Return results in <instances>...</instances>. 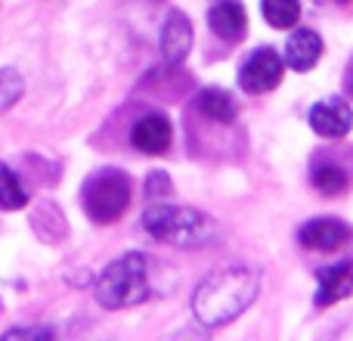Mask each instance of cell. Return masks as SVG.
Returning a JSON list of instances; mask_svg holds the SVG:
<instances>
[{
	"label": "cell",
	"instance_id": "cell-1",
	"mask_svg": "<svg viewBox=\"0 0 353 341\" xmlns=\"http://www.w3.org/2000/svg\"><path fill=\"white\" fill-rule=\"evenodd\" d=\"M261 292V276L248 264H226L208 273L192 292V313L201 326L217 329L232 323L254 304Z\"/></svg>",
	"mask_w": 353,
	"mask_h": 341
},
{
	"label": "cell",
	"instance_id": "cell-2",
	"mask_svg": "<svg viewBox=\"0 0 353 341\" xmlns=\"http://www.w3.org/2000/svg\"><path fill=\"white\" fill-rule=\"evenodd\" d=\"M143 230L152 239L176 249H205L217 239V224L199 208L171 205V202H159L143 211Z\"/></svg>",
	"mask_w": 353,
	"mask_h": 341
},
{
	"label": "cell",
	"instance_id": "cell-3",
	"mask_svg": "<svg viewBox=\"0 0 353 341\" xmlns=\"http://www.w3.org/2000/svg\"><path fill=\"white\" fill-rule=\"evenodd\" d=\"M99 307L105 311H121V307H137L152 298V280H149V257L143 251H128L118 261L99 273L93 286Z\"/></svg>",
	"mask_w": 353,
	"mask_h": 341
},
{
	"label": "cell",
	"instance_id": "cell-4",
	"mask_svg": "<svg viewBox=\"0 0 353 341\" xmlns=\"http://www.w3.org/2000/svg\"><path fill=\"white\" fill-rule=\"evenodd\" d=\"M130 195H134L130 177L118 168H103L87 177V183L81 186V205L93 224H115L128 211Z\"/></svg>",
	"mask_w": 353,
	"mask_h": 341
},
{
	"label": "cell",
	"instance_id": "cell-5",
	"mask_svg": "<svg viewBox=\"0 0 353 341\" xmlns=\"http://www.w3.org/2000/svg\"><path fill=\"white\" fill-rule=\"evenodd\" d=\"M282 75H285L282 56L273 47H261L239 68V87L245 93H251V97H261V93H270L282 84Z\"/></svg>",
	"mask_w": 353,
	"mask_h": 341
},
{
	"label": "cell",
	"instance_id": "cell-6",
	"mask_svg": "<svg viewBox=\"0 0 353 341\" xmlns=\"http://www.w3.org/2000/svg\"><path fill=\"white\" fill-rule=\"evenodd\" d=\"M307 121H310V128L316 130L319 137L341 140V137H347L350 128H353V109L347 106V99L329 97V99H319V103L310 106Z\"/></svg>",
	"mask_w": 353,
	"mask_h": 341
},
{
	"label": "cell",
	"instance_id": "cell-7",
	"mask_svg": "<svg viewBox=\"0 0 353 341\" xmlns=\"http://www.w3.org/2000/svg\"><path fill=\"white\" fill-rule=\"evenodd\" d=\"M298 242L310 251H338L353 242V226L338 217H316L307 220L298 230Z\"/></svg>",
	"mask_w": 353,
	"mask_h": 341
},
{
	"label": "cell",
	"instance_id": "cell-8",
	"mask_svg": "<svg viewBox=\"0 0 353 341\" xmlns=\"http://www.w3.org/2000/svg\"><path fill=\"white\" fill-rule=\"evenodd\" d=\"M353 292V261H338L329 264V267L316 270V307H332L338 301L350 298Z\"/></svg>",
	"mask_w": 353,
	"mask_h": 341
},
{
	"label": "cell",
	"instance_id": "cell-9",
	"mask_svg": "<svg viewBox=\"0 0 353 341\" xmlns=\"http://www.w3.org/2000/svg\"><path fill=\"white\" fill-rule=\"evenodd\" d=\"M171 140H174V128H171V121H168V115H161V112L143 115L140 121L134 124V130H130V143H134V149H140L143 155L168 153Z\"/></svg>",
	"mask_w": 353,
	"mask_h": 341
},
{
	"label": "cell",
	"instance_id": "cell-10",
	"mask_svg": "<svg viewBox=\"0 0 353 341\" xmlns=\"http://www.w3.org/2000/svg\"><path fill=\"white\" fill-rule=\"evenodd\" d=\"M189 47H192V25H189V19L183 16L180 10H171L165 16V22H161V31H159V50L161 56H165L171 66L186 59Z\"/></svg>",
	"mask_w": 353,
	"mask_h": 341
},
{
	"label": "cell",
	"instance_id": "cell-11",
	"mask_svg": "<svg viewBox=\"0 0 353 341\" xmlns=\"http://www.w3.org/2000/svg\"><path fill=\"white\" fill-rule=\"evenodd\" d=\"M319 56H323V37L313 28H298V31H292V37L285 41V56H282V62H285L292 72H310L319 62Z\"/></svg>",
	"mask_w": 353,
	"mask_h": 341
},
{
	"label": "cell",
	"instance_id": "cell-12",
	"mask_svg": "<svg viewBox=\"0 0 353 341\" xmlns=\"http://www.w3.org/2000/svg\"><path fill=\"white\" fill-rule=\"evenodd\" d=\"M208 25L220 41H239L248 31V12L239 0H220L208 12Z\"/></svg>",
	"mask_w": 353,
	"mask_h": 341
},
{
	"label": "cell",
	"instance_id": "cell-13",
	"mask_svg": "<svg viewBox=\"0 0 353 341\" xmlns=\"http://www.w3.org/2000/svg\"><path fill=\"white\" fill-rule=\"evenodd\" d=\"M195 106H199V112L205 118L220 121V124H232L236 115H239L236 99H232L226 90H220V87H208V90H201L199 99H195Z\"/></svg>",
	"mask_w": 353,
	"mask_h": 341
},
{
	"label": "cell",
	"instance_id": "cell-14",
	"mask_svg": "<svg viewBox=\"0 0 353 341\" xmlns=\"http://www.w3.org/2000/svg\"><path fill=\"white\" fill-rule=\"evenodd\" d=\"M310 183L319 193L338 195L350 186V177H347V170L341 165H335V162H319V165H313V170H310Z\"/></svg>",
	"mask_w": 353,
	"mask_h": 341
},
{
	"label": "cell",
	"instance_id": "cell-15",
	"mask_svg": "<svg viewBox=\"0 0 353 341\" xmlns=\"http://www.w3.org/2000/svg\"><path fill=\"white\" fill-rule=\"evenodd\" d=\"M261 6L263 19L279 31L294 28V22L301 19V0H261Z\"/></svg>",
	"mask_w": 353,
	"mask_h": 341
},
{
	"label": "cell",
	"instance_id": "cell-16",
	"mask_svg": "<svg viewBox=\"0 0 353 341\" xmlns=\"http://www.w3.org/2000/svg\"><path fill=\"white\" fill-rule=\"evenodd\" d=\"M25 205H28V193H25L22 180L6 165H0V208L3 211H19Z\"/></svg>",
	"mask_w": 353,
	"mask_h": 341
},
{
	"label": "cell",
	"instance_id": "cell-17",
	"mask_svg": "<svg viewBox=\"0 0 353 341\" xmlns=\"http://www.w3.org/2000/svg\"><path fill=\"white\" fill-rule=\"evenodd\" d=\"M22 93H25L22 75L12 72V68H0V115H3L6 109H12Z\"/></svg>",
	"mask_w": 353,
	"mask_h": 341
},
{
	"label": "cell",
	"instance_id": "cell-18",
	"mask_svg": "<svg viewBox=\"0 0 353 341\" xmlns=\"http://www.w3.org/2000/svg\"><path fill=\"white\" fill-rule=\"evenodd\" d=\"M146 195H149V199H159V195H171V177L161 174V170L149 174V180H146Z\"/></svg>",
	"mask_w": 353,
	"mask_h": 341
},
{
	"label": "cell",
	"instance_id": "cell-19",
	"mask_svg": "<svg viewBox=\"0 0 353 341\" xmlns=\"http://www.w3.org/2000/svg\"><path fill=\"white\" fill-rule=\"evenodd\" d=\"M6 341L12 338H53V329H47V326H28V329H10L3 332Z\"/></svg>",
	"mask_w": 353,
	"mask_h": 341
},
{
	"label": "cell",
	"instance_id": "cell-20",
	"mask_svg": "<svg viewBox=\"0 0 353 341\" xmlns=\"http://www.w3.org/2000/svg\"><path fill=\"white\" fill-rule=\"evenodd\" d=\"M341 3H344V0H341Z\"/></svg>",
	"mask_w": 353,
	"mask_h": 341
}]
</instances>
